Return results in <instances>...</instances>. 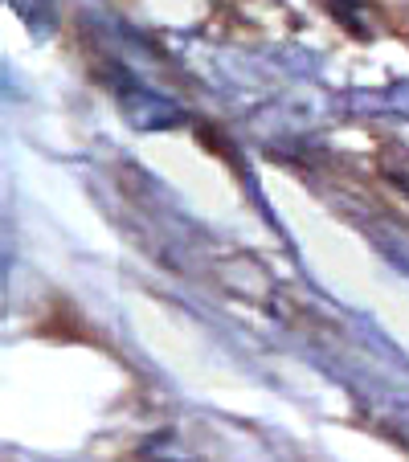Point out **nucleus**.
Wrapping results in <instances>:
<instances>
[{
  "label": "nucleus",
  "instance_id": "1",
  "mask_svg": "<svg viewBox=\"0 0 409 462\" xmlns=\"http://www.w3.org/2000/svg\"><path fill=\"white\" fill-rule=\"evenodd\" d=\"M331 13H336V21L357 29V33H368L365 29V0H331Z\"/></svg>",
  "mask_w": 409,
  "mask_h": 462
}]
</instances>
